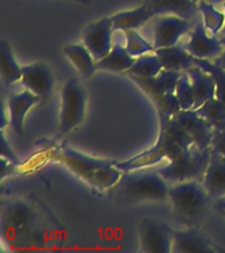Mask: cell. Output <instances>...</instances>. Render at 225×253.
<instances>
[{
	"instance_id": "f35d334b",
	"label": "cell",
	"mask_w": 225,
	"mask_h": 253,
	"mask_svg": "<svg viewBox=\"0 0 225 253\" xmlns=\"http://www.w3.org/2000/svg\"><path fill=\"white\" fill-rule=\"evenodd\" d=\"M193 1H199V0H193Z\"/></svg>"
},
{
	"instance_id": "d4e9b609",
	"label": "cell",
	"mask_w": 225,
	"mask_h": 253,
	"mask_svg": "<svg viewBox=\"0 0 225 253\" xmlns=\"http://www.w3.org/2000/svg\"><path fill=\"white\" fill-rule=\"evenodd\" d=\"M0 62H1L0 69H1V81H3L4 87L9 88L16 82H20L21 67L15 59L11 46L4 40L0 43Z\"/></svg>"
},
{
	"instance_id": "ba28073f",
	"label": "cell",
	"mask_w": 225,
	"mask_h": 253,
	"mask_svg": "<svg viewBox=\"0 0 225 253\" xmlns=\"http://www.w3.org/2000/svg\"><path fill=\"white\" fill-rule=\"evenodd\" d=\"M161 120V132L158 141L161 144L162 150L165 152L167 160H173L186 150L195 146L192 138L186 132V129L173 116L159 115Z\"/></svg>"
},
{
	"instance_id": "484cf974",
	"label": "cell",
	"mask_w": 225,
	"mask_h": 253,
	"mask_svg": "<svg viewBox=\"0 0 225 253\" xmlns=\"http://www.w3.org/2000/svg\"><path fill=\"white\" fill-rule=\"evenodd\" d=\"M197 4H199L201 21H203L205 31L208 32L209 35L217 36L225 23L223 9H219L216 4L207 1V0H199Z\"/></svg>"
},
{
	"instance_id": "4fadbf2b",
	"label": "cell",
	"mask_w": 225,
	"mask_h": 253,
	"mask_svg": "<svg viewBox=\"0 0 225 253\" xmlns=\"http://www.w3.org/2000/svg\"><path fill=\"white\" fill-rule=\"evenodd\" d=\"M219 249L197 229V227H186L175 229L171 253H213Z\"/></svg>"
},
{
	"instance_id": "5b68a950",
	"label": "cell",
	"mask_w": 225,
	"mask_h": 253,
	"mask_svg": "<svg viewBox=\"0 0 225 253\" xmlns=\"http://www.w3.org/2000/svg\"><path fill=\"white\" fill-rule=\"evenodd\" d=\"M86 91L76 78H70L61 92L59 133L66 134L80 126L86 115Z\"/></svg>"
},
{
	"instance_id": "7c38bea8",
	"label": "cell",
	"mask_w": 225,
	"mask_h": 253,
	"mask_svg": "<svg viewBox=\"0 0 225 253\" xmlns=\"http://www.w3.org/2000/svg\"><path fill=\"white\" fill-rule=\"evenodd\" d=\"M186 129L192 138L193 144L200 149L211 148L213 137V129L205 119H203L195 110H181L173 116Z\"/></svg>"
},
{
	"instance_id": "e575fe53",
	"label": "cell",
	"mask_w": 225,
	"mask_h": 253,
	"mask_svg": "<svg viewBox=\"0 0 225 253\" xmlns=\"http://www.w3.org/2000/svg\"><path fill=\"white\" fill-rule=\"evenodd\" d=\"M213 207L216 209V211L223 215L225 217V198L224 199H217V201H213Z\"/></svg>"
},
{
	"instance_id": "74e56055",
	"label": "cell",
	"mask_w": 225,
	"mask_h": 253,
	"mask_svg": "<svg viewBox=\"0 0 225 253\" xmlns=\"http://www.w3.org/2000/svg\"><path fill=\"white\" fill-rule=\"evenodd\" d=\"M74 1H79V3H84V4L91 3V0H74Z\"/></svg>"
},
{
	"instance_id": "f1b7e54d",
	"label": "cell",
	"mask_w": 225,
	"mask_h": 253,
	"mask_svg": "<svg viewBox=\"0 0 225 253\" xmlns=\"http://www.w3.org/2000/svg\"><path fill=\"white\" fill-rule=\"evenodd\" d=\"M125 35V47L128 53L132 57L137 58L141 55L146 54V53H153L155 51L153 43L144 39L138 29H129V31L124 32Z\"/></svg>"
},
{
	"instance_id": "d590c367",
	"label": "cell",
	"mask_w": 225,
	"mask_h": 253,
	"mask_svg": "<svg viewBox=\"0 0 225 253\" xmlns=\"http://www.w3.org/2000/svg\"><path fill=\"white\" fill-rule=\"evenodd\" d=\"M217 5H220L221 9H223V12H224V17H225V0L224 1H221L220 4H217ZM225 36V23H224V27H223V29L220 31V33L217 35V37H224Z\"/></svg>"
},
{
	"instance_id": "ac0fdd59",
	"label": "cell",
	"mask_w": 225,
	"mask_h": 253,
	"mask_svg": "<svg viewBox=\"0 0 225 253\" xmlns=\"http://www.w3.org/2000/svg\"><path fill=\"white\" fill-rule=\"evenodd\" d=\"M187 74L191 81L193 95H195V103L192 110H196L201 107L209 99L216 96V81L213 75L204 69H201L197 65H193L187 70Z\"/></svg>"
},
{
	"instance_id": "7402d4cb",
	"label": "cell",
	"mask_w": 225,
	"mask_h": 253,
	"mask_svg": "<svg viewBox=\"0 0 225 253\" xmlns=\"http://www.w3.org/2000/svg\"><path fill=\"white\" fill-rule=\"evenodd\" d=\"M63 54L84 78H90L96 71V61L84 43H73L63 49Z\"/></svg>"
},
{
	"instance_id": "8fae6325",
	"label": "cell",
	"mask_w": 225,
	"mask_h": 253,
	"mask_svg": "<svg viewBox=\"0 0 225 253\" xmlns=\"http://www.w3.org/2000/svg\"><path fill=\"white\" fill-rule=\"evenodd\" d=\"M20 83L39 99L47 98L54 88V77L50 67L43 62H35L21 66Z\"/></svg>"
},
{
	"instance_id": "603a6c76",
	"label": "cell",
	"mask_w": 225,
	"mask_h": 253,
	"mask_svg": "<svg viewBox=\"0 0 225 253\" xmlns=\"http://www.w3.org/2000/svg\"><path fill=\"white\" fill-rule=\"evenodd\" d=\"M150 19H151V16H150L145 4H142L137 8H133V9H129V11L118 12V13H114V15L111 16L114 32L141 29Z\"/></svg>"
},
{
	"instance_id": "cb8c5ba5",
	"label": "cell",
	"mask_w": 225,
	"mask_h": 253,
	"mask_svg": "<svg viewBox=\"0 0 225 253\" xmlns=\"http://www.w3.org/2000/svg\"><path fill=\"white\" fill-rule=\"evenodd\" d=\"M163 160H167V158H166V154L163 153L161 145L157 142L150 149L124 162H114V165L121 171H129V170L144 169V168H154V166H158V164H161Z\"/></svg>"
},
{
	"instance_id": "4dcf8cb0",
	"label": "cell",
	"mask_w": 225,
	"mask_h": 253,
	"mask_svg": "<svg viewBox=\"0 0 225 253\" xmlns=\"http://www.w3.org/2000/svg\"><path fill=\"white\" fill-rule=\"evenodd\" d=\"M193 61H195V65L200 66L201 69H204L208 73L213 75V78L216 81V98L220 99L221 102L225 104V70L221 69V67L216 66L212 61H208V59H200L195 58L193 57Z\"/></svg>"
},
{
	"instance_id": "7a4b0ae2",
	"label": "cell",
	"mask_w": 225,
	"mask_h": 253,
	"mask_svg": "<svg viewBox=\"0 0 225 253\" xmlns=\"http://www.w3.org/2000/svg\"><path fill=\"white\" fill-rule=\"evenodd\" d=\"M169 189V182L154 166L122 171L121 178L111 189V194L116 203L136 205L144 202L167 201Z\"/></svg>"
},
{
	"instance_id": "d6986e66",
	"label": "cell",
	"mask_w": 225,
	"mask_h": 253,
	"mask_svg": "<svg viewBox=\"0 0 225 253\" xmlns=\"http://www.w3.org/2000/svg\"><path fill=\"white\" fill-rule=\"evenodd\" d=\"M155 54L161 59L162 66L165 70L185 73L195 65L193 57L186 50L183 41H179L171 46L155 49Z\"/></svg>"
},
{
	"instance_id": "1f68e13d",
	"label": "cell",
	"mask_w": 225,
	"mask_h": 253,
	"mask_svg": "<svg viewBox=\"0 0 225 253\" xmlns=\"http://www.w3.org/2000/svg\"><path fill=\"white\" fill-rule=\"evenodd\" d=\"M211 148L225 157V130H215L213 132Z\"/></svg>"
},
{
	"instance_id": "6da1fadb",
	"label": "cell",
	"mask_w": 225,
	"mask_h": 253,
	"mask_svg": "<svg viewBox=\"0 0 225 253\" xmlns=\"http://www.w3.org/2000/svg\"><path fill=\"white\" fill-rule=\"evenodd\" d=\"M49 157L63 164L79 178L98 190H111L122 175V171L116 168L114 162L86 156L66 144L53 146L49 150Z\"/></svg>"
},
{
	"instance_id": "4316f807",
	"label": "cell",
	"mask_w": 225,
	"mask_h": 253,
	"mask_svg": "<svg viewBox=\"0 0 225 253\" xmlns=\"http://www.w3.org/2000/svg\"><path fill=\"white\" fill-rule=\"evenodd\" d=\"M162 70H163V66H162L161 59L158 58L155 51H153V53H146L141 57H137L125 74L129 77L149 78V77H155Z\"/></svg>"
},
{
	"instance_id": "9c48e42d",
	"label": "cell",
	"mask_w": 225,
	"mask_h": 253,
	"mask_svg": "<svg viewBox=\"0 0 225 253\" xmlns=\"http://www.w3.org/2000/svg\"><path fill=\"white\" fill-rule=\"evenodd\" d=\"M183 43H185L186 50L192 57L208 59V61H213L216 57H219L224 47L220 37L209 35L208 32L205 31L203 21H201V16L195 20L192 31L187 35V40L183 41Z\"/></svg>"
},
{
	"instance_id": "44dd1931",
	"label": "cell",
	"mask_w": 225,
	"mask_h": 253,
	"mask_svg": "<svg viewBox=\"0 0 225 253\" xmlns=\"http://www.w3.org/2000/svg\"><path fill=\"white\" fill-rule=\"evenodd\" d=\"M136 61L134 57L128 53L125 45L113 43L110 53L96 61V70L112 71V73H126Z\"/></svg>"
},
{
	"instance_id": "30bf717a",
	"label": "cell",
	"mask_w": 225,
	"mask_h": 253,
	"mask_svg": "<svg viewBox=\"0 0 225 253\" xmlns=\"http://www.w3.org/2000/svg\"><path fill=\"white\" fill-rule=\"evenodd\" d=\"M113 24L110 17H103L87 25L83 32V43L90 50L95 61L106 57L113 46L112 36H113Z\"/></svg>"
},
{
	"instance_id": "5bb4252c",
	"label": "cell",
	"mask_w": 225,
	"mask_h": 253,
	"mask_svg": "<svg viewBox=\"0 0 225 253\" xmlns=\"http://www.w3.org/2000/svg\"><path fill=\"white\" fill-rule=\"evenodd\" d=\"M41 99L29 90H23L19 92H12L7 99L8 123L16 133L21 136L24 133V120L28 111L37 104Z\"/></svg>"
},
{
	"instance_id": "f546056e",
	"label": "cell",
	"mask_w": 225,
	"mask_h": 253,
	"mask_svg": "<svg viewBox=\"0 0 225 253\" xmlns=\"http://www.w3.org/2000/svg\"><path fill=\"white\" fill-rule=\"evenodd\" d=\"M175 95H177L182 110H192L195 95H193L192 86H191V81H189L187 71H185L178 79L177 86H175Z\"/></svg>"
},
{
	"instance_id": "ffe728a7",
	"label": "cell",
	"mask_w": 225,
	"mask_h": 253,
	"mask_svg": "<svg viewBox=\"0 0 225 253\" xmlns=\"http://www.w3.org/2000/svg\"><path fill=\"white\" fill-rule=\"evenodd\" d=\"M33 215L32 210L25 203L15 202L8 206L3 211V228L5 231H12L17 235L24 232L29 227Z\"/></svg>"
},
{
	"instance_id": "277c9868",
	"label": "cell",
	"mask_w": 225,
	"mask_h": 253,
	"mask_svg": "<svg viewBox=\"0 0 225 253\" xmlns=\"http://www.w3.org/2000/svg\"><path fill=\"white\" fill-rule=\"evenodd\" d=\"M209 160L211 148L200 149L197 146H192L173 160H169L166 165L159 166L157 170L169 182V185L192 179L203 182Z\"/></svg>"
},
{
	"instance_id": "2e32d148",
	"label": "cell",
	"mask_w": 225,
	"mask_h": 253,
	"mask_svg": "<svg viewBox=\"0 0 225 253\" xmlns=\"http://www.w3.org/2000/svg\"><path fill=\"white\" fill-rule=\"evenodd\" d=\"M203 185L212 202L225 198V157L212 148Z\"/></svg>"
},
{
	"instance_id": "8992f818",
	"label": "cell",
	"mask_w": 225,
	"mask_h": 253,
	"mask_svg": "<svg viewBox=\"0 0 225 253\" xmlns=\"http://www.w3.org/2000/svg\"><path fill=\"white\" fill-rule=\"evenodd\" d=\"M197 20V19H196ZM195 21L183 19L175 15L154 16L145 24L151 31V41L154 49L167 47L182 41L192 31Z\"/></svg>"
},
{
	"instance_id": "d6a6232c",
	"label": "cell",
	"mask_w": 225,
	"mask_h": 253,
	"mask_svg": "<svg viewBox=\"0 0 225 253\" xmlns=\"http://www.w3.org/2000/svg\"><path fill=\"white\" fill-rule=\"evenodd\" d=\"M1 158L9 160V162H17V157L13 154L11 148L7 145V140H5L3 130H1Z\"/></svg>"
},
{
	"instance_id": "52a82bcc",
	"label": "cell",
	"mask_w": 225,
	"mask_h": 253,
	"mask_svg": "<svg viewBox=\"0 0 225 253\" xmlns=\"http://www.w3.org/2000/svg\"><path fill=\"white\" fill-rule=\"evenodd\" d=\"M141 252L171 253L174 229L155 217H144L138 228Z\"/></svg>"
},
{
	"instance_id": "8d00e7d4",
	"label": "cell",
	"mask_w": 225,
	"mask_h": 253,
	"mask_svg": "<svg viewBox=\"0 0 225 253\" xmlns=\"http://www.w3.org/2000/svg\"><path fill=\"white\" fill-rule=\"evenodd\" d=\"M207 1H211V3H213V4H220L221 1H224V0H207Z\"/></svg>"
},
{
	"instance_id": "836d02e7",
	"label": "cell",
	"mask_w": 225,
	"mask_h": 253,
	"mask_svg": "<svg viewBox=\"0 0 225 253\" xmlns=\"http://www.w3.org/2000/svg\"><path fill=\"white\" fill-rule=\"evenodd\" d=\"M221 42H223V51H221V54L219 55V57H216V58L213 59L212 62L216 65V66L221 67V69H224L225 70V36L224 37H220Z\"/></svg>"
},
{
	"instance_id": "e0dca14e",
	"label": "cell",
	"mask_w": 225,
	"mask_h": 253,
	"mask_svg": "<svg viewBox=\"0 0 225 253\" xmlns=\"http://www.w3.org/2000/svg\"><path fill=\"white\" fill-rule=\"evenodd\" d=\"M183 73L179 71H171V70H163L157 74L155 77H149V78H141V77H130L134 82L137 83L138 86L141 87L142 90L145 91L146 94L149 95L150 98L155 100L162 95L167 94V92H173L175 91V86L179 77Z\"/></svg>"
},
{
	"instance_id": "9a60e30c",
	"label": "cell",
	"mask_w": 225,
	"mask_h": 253,
	"mask_svg": "<svg viewBox=\"0 0 225 253\" xmlns=\"http://www.w3.org/2000/svg\"><path fill=\"white\" fill-rule=\"evenodd\" d=\"M150 16L175 15L195 21L200 17L199 4L193 0H145Z\"/></svg>"
},
{
	"instance_id": "83f0119b",
	"label": "cell",
	"mask_w": 225,
	"mask_h": 253,
	"mask_svg": "<svg viewBox=\"0 0 225 253\" xmlns=\"http://www.w3.org/2000/svg\"><path fill=\"white\" fill-rule=\"evenodd\" d=\"M215 130H225V104L216 96L195 110Z\"/></svg>"
},
{
	"instance_id": "3957f363",
	"label": "cell",
	"mask_w": 225,
	"mask_h": 253,
	"mask_svg": "<svg viewBox=\"0 0 225 253\" xmlns=\"http://www.w3.org/2000/svg\"><path fill=\"white\" fill-rule=\"evenodd\" d=\"M169 201L175 220L185 227H199L212 202L201 181H183L170 185Z\"/></svg>"
}]
</instances>
